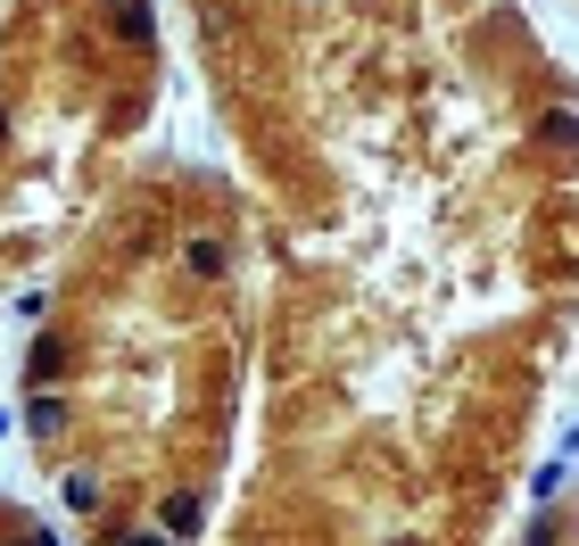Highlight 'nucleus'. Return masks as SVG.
Returning <instances> with one entry per match:
<instances>
[{"instance_id": "1", "label": "nucleus", "mask_w": 579, "mask_h": 546, "mask_svg": "<svg viewBox=\"0 0 579 546\" xmlns=\"http://www.w3.org/2000/svg\"><path fill=\"white\" fill-rule=\"evenodd\" d=\"M183 265L199 274V282H216V274L232 265V248H224V241H207V232H199V241H183Z\"/></svg>"}, {"instance_id": "2", "label": "nucleus", "mask_w": 579, "mask_h": 546, "mask_svg": "<svg viewBox=\"0 0 579 546\" xmlns=\"http://www.w3.org/2000/svg\"><path fill=\"white\" fill-rule=\"evenodd\" d=\"M539 141H555V150H563V141H579V116H539Z\"/></svg>"}]
</instances>
